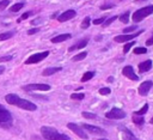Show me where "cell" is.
Returning a JSON list of instances; mask_svg holds the SVG:
<instances>
[{
	"mask_svg": "<svg viewBox=\"0 0 153 140\" xmlns=\"http://www.w3.org/2000/svg\"><path fill=\"white\" fill-rule=\"evenodd\" d=\"M5 101L11 104V105H16L20 109H24V110H27V111H35L37 109V105L30 101H26V99H23L20 98L19 96L14 95V93H8L5 96Z\"/></svg>",
	"mask_w": 153,
	"mask_h": 140,
	"instance_id": "6da1fadb",
	"label": "cell"
},
{
	"mask_svg": "<svg viewBox=\"0 0 153 140\" xmlns=\"http://www.w3.org/2000/svg\"><path fill=\"white\" fill-rule=\"evenodd\" d=\"M41 134L47 140H71L69 136H67L66 134H61L55 128L48 126H43L41 128Z\"/></svg>",
	"mask_w": 153,
	"mask_h": 140,
	"instance_id": "7a4b0ae2",
	"label": "cell"
},
{
	"mask_svg": "<svg viewBox=\"0 0 153 140\" xmlns=\"http://www.w3.org/2000/svg\"><path fill=\"white\" fill-rule=\"evenodd\" d=\"M151 13H153V5H148V6H143L141 8H139L137 11H135L131 16L133 18V22L134 23H137V22H141L143 18H146L147 16H149Z\"/></svg>",
	"mask_w": 153,
	"mask_h": 140,
	"instance_id": "3957f363",
	"label": "cell"
},
{
	"mask_svg": "<svg viewBox=\"0 0 153 140\" xmlns=\"http://www.w3.org/2000/svg\"><path fill=\"white\" fill-rule=\"evenodd\" d=\"M12 115L11 112L2 105L0 104V127L1 128H8L12 126Z\"/></svg>",
	"mask_w": 153,
	"mask_h": 140,
	"instance_id": "277c9868",
	"label": "cell"
},
{
	"mask_svg": "<svg viewBox=\"0 0 153 140\" xmlns=\"http://www.w3.org/2000/svg\"><path fill=\"white\" fill-rule=\"evenodd\" d=\"M50 53L48 51V50H45V51H42V53H36V54H32V55H30L26 60H25V65H33V63H38V62H41L42 60H44L45 57H48V55H49Z\"/></svg>",
	"mask_w": 153,
	"mask_h": 140,
	"instance_id": "5b68a950",
	"label": "cell"
},
{
	"mask_svg": "<svg viewBox=\"0 0 153 140\" xmlns=\"http://www.w3.org/2000/svg\"><path fill=\"white\" fill-rule=\"evenodd\" d=\"M24 91H26V92H31V91H48V90H50V85H48V84H27V85H24L23 87H22Z\"/></svg>",
	"mask_w": 153,
	"mask_h": 140,
	"instance_id": "8992f818",
	"label": "cell"
},
{
	"mask_svg": "<svg viewBox=\"0 0 153 140\" xmlns=\"http://www.w3.org/2000/svg\"><path fill=\"white\" fill-rule=\"evenodd\" d=\"M105 117L106 118H110V120H121V118H124L126 117V112L122 109L112 108L110 111H108L105 114Z\"/></svg>",
	"mask_w": 153,
	"mask_h": 140,
	"instance_id": "52a82bcc",
	"label": "cell"
},
{
	"mask_svg": "<svg viewBox=\"0 0 153 140\" xmlns=\"http://www.w3.org/2000/svg\"><path fill=\"white\" fill-rule=\"evenodd\" d=\"M67 127H68L73 133H75L78 136H80L81 139H87V138H88L87 134H86V132H85L80 126H78V124L69 122V123H67Z\"/></svg>",
	"mask_w": 153,
	"mask_h": 140,
	"instance_id": "ba28073f",
	"label": "cell"
},
{
	"mask_svg": "<svg viewBox=\"0 0 153 140\" xmlns=\"http://www.w3.org/2000/svg\"><path fill=\"white\" fill-rule=\"evenodd\" d=\"M142 32H143V30H139V31H136V32H134V34H130V35H126V34H123V35H118V36L115 37V42L122 43V42L130 41V39L135 38V37H137L139 35H141Z\"/></svg>",
	"mask_w": 153,
	"mask_h": 140,
	"instance_id": "9c48e42d",
	"label": "cell"
},
{
	"mask_svg": "<svg viewBox=\"0 0 153 140\" xmlns=\"http://www.w3.org/2000/svg\"><path fill=\"white\" fill-rule=\"evenodd\" d=\"M82 129L85 130H88L91 134H96V135H105V130L100 127H96V126H92V124H82L81 127Z\"/></svg>",
	"mask_w": 153,
	"mask_h": 140,
	"instance_id": "30bf717a",
	"label": "cell"
},
{
	"mask_svg": "<svg viewBox=\"0 0 153 140\" xmlns=\"http://www.w3.org/2000/svg\"><path fill=\"white\" fill-rule=\"evenodd\" d=\"M152 86H153V81H151V80L143 81V83L139 86V95H140V96H146V95L149 92V90L152 89Z\"/></svg>",
	"mask_w": 153,
	"mask_h": 140,
	"instance_id": "8fae6325",
	"label": "cell"
},
{
	"mask_svg": "<svg viewBox=\"0 0 153 140\" xmlns=\"http://www.w3.org/2000/svg\"><path fill=\"white\" fill-rule=\"evenodd\" d=\"M75 16H76V12H75L74 10H67L66 12L61 13V14L57 17V20L61 22V23H62V22H67V20L74 18Z\"/></svg>",
	"mask_w": 153,
	"mask_h": 140,
	"instance_id": "7c38bea8",
	"label": "cell"
},
{
	"mask_svg": "<svg viewBox=\"0 0 153 140\" xmlns=\"http://www.w3.org/2000/svg\"><path fill=\"white\" fill-rule=\"evenodd\" d=\"M122 73H123L124 77H127V78H129V79H131V80H135V81L139 80V77L135 74L134 68H133L131 66H126V67L122 69Z\"/></svg>",
	"mask_w": 153,
	"mask_h": 140,
	"instance_id": "4fadbf2b",
	"label": "cell"
},
{
	"mask_svg": "<svg viewBox=\"0 0 153 140\" xmlns=\"http://www.w3.org/2000/svg\"><path fill=\"white\" fill-rule=\"evenodd\" d=\"M121 132H122V139L123 140H139L128 128H122Z\"/></svg>",
	"mask_w": 153,
	"mask_h": 140,
	"instance_id": "5bb4252c",
	"label": "cell"
},
{
	"mask_svg": "<svg viewBox=\"0 0 153 140\" xmlns=\"http://www.w3.org/2000/svg\"><path fill=\"white\" fill-rule=\"evenodd\" d=\"M152 68V61L151 60H146L141 63H139V72L140 73H145L147 71H149Z\"/></svg>",
	"mask_w": 153,
	"mask_h": 140,
	"instance_id": "9a60e30c",
	"label": "cell"
},
{
	"mask_svg": "<svg viewBox=\"0 0 153 140\" xmlns=\"http://www.w3.org/2000/svg\"><path fill=\"white\" fill-rule=\"evenodd\" d=\"M71 37H72L71 34H62V35H57V36L53 37L50 41H51V43H60V42H63L66 39H69Z\"/></svg>",
	"mask_w": 153,
	"mask_h": 140,
	"instance_id": "2e32d148",
	"label": "cell"
},
{
	"mask_svg": "<svg viewBox=\"0 0 153 140\" xmlns=\"http://www.w3.org/2000/svg\"><path fill=\"white\" fill-rule=\"evenodd\" d=\"M87 43H88V39H87V38H84V39L79 41L78 43H75L74 45H71V47L68 48V50H69V51H73V50H75V49H81V48L86 47Z\"/></svg>",
	"mask_w": 153,
	"mask_h": 140,
	"instance_id": "e0dca14e",
	"label": "cell"
},
{
	"mask_svg": "<svg viewBox=\"0 0 153 140\" xmlns=\"http://www.w3.org/2000/svg\"><path fill=\"white\" fill-rule=\"evenodd\" d=\"M61 69H62V67H48V68L43 69V72H42V75H44V77H48V75H51V74H54V73H57V72H60Z\"/></svg>",
	"mask_w": 153,
	"mask_h": 140,
	"instance_id": "ac0fdd59",
	"label": "cell"
},
{
	"mask_svg": "<svg viewBox=\"0 0 153 140\" xmlns=\"http://www.w3.org/2000/svg\"><path fill=\"white\" fill-rule=\"evenodd\" d=\"M14 34H16V30H12V31H6V32H1V34H0V41H6V39L12 38Z\"/></svg>",
	"mask_w": 153,
	"mask_h": 140,
	"instance_id": "d6986e66",
	"label": "cell"
},
{
	"mask_svg": "<svg viewBox=\"0 0 153 140\" xmlns=\"http://www.w3.org/2000/svg\"><path fill=\"white\" fill-rule=\"evenodd\" d=\"M93 77H94V72H92V71L86 72V73H84V75L81 77V81H82V83H85V81H87V80L92 79Z\"/></svg>",
	"mask_w": 153,
	"mask_h": 140,
	"instance_id": "ffe728a7",
	"label": "cell"
},
{
	"mask_svg": "<svg viewBox=\"0 0 153 140\" xmlns=\"http://www.w3.org/2000/svg\"><path fill=\"white\" fill-rule=\"evenodd\" d=\"M23 6H24V2H17V4H14L13 6L10 7V11L11 12H18L19 10L23 8Z\"/></svg>",
	"mask_w": 153,
	"mask_h": 140,
	"instance_id": "44dd1931",
	"label": "cell"
},
{
	"mask_svg": "<svg viewBox=\"0 0 153 140\" xmlns=\"http://www.w3.org/2000/svg\"><path fill=\"white\" fill-rule=\"evenodd\" d=\"M133 122H134L135 124H137V126H142V124H143V122H145V120H143V117H142V116L133 115Z\"/></svg>",
	"mask_w": 153,
	"mask_h": 140,
	"instance_id": "7402d4cb",
	"label": "cell"
},
{
	"mask_svg": "<svg viewBox=\"0 0 153 140\" xmlns=\"http://www.w3.org/2000/svg\"><path fill=\"white\" fill-rule=\"evenodd\" d=\"M86 56H87V53H86V51H82V53H80V54L74 55V56L72 57V60H73V61H80V60H84Z\"/></svg>",
	"mask_w": 153,
	"mask_h": 140,
	"instance_id": "603a6c76",
	"label": "cell"
},
{
	"mask_svg": "<svg viewBox=\"0 0 153 140\" xmlns=\"http://www.w3.org/2000/svg\"><path fill=\"white\" fill-rule=\"evenodd\" d=\"M147 110H148V104H145L140 110L135 111V112H134V115H136V116H142V115H145V114L147 112Z\"/></svg>",
	"mask_w": 153,
	"mask_h": 140,
	"instance_id": "cb8c5ba5",
	"label": "cell"
},
{
	"mask_svg": "<svg viewBox=\"0 0 153 140\" xmlns=\"http://www.w3.org/2000/svg\"><path fill=\"white\" fill-rule=\"evenodd\" d=\"M147 53V49L145 47H136L134 48V54L136 55H141V54H146Z\"/></svg>",
	"mask_w": 153,
	"mask_h": 140,
	"instance_id": "d4e9b609",
	"label": "cell"
},
{
	"mask_svg": "<svg viewBox=\"0 0 153 140\" xmlns=\"http://www.w3.org/2000/svg\"><path fill=\"white\" fill-rule=\"evenodd\" d=\"M116 19H117V16H112L111 18H106V19H105V22L103 23V25H102V26H104V28H105V26H109V25H110L112 22H115Z\"/></svg>",
	"mask_w": 153,
	"mask_h": 140,
	"instance_id": "484cf974",
	"label": "cell"
},
{
	"mask_svg": "<svg viewBox=\"0 0 153 140\" xmlns=\"http://www.w3.org/2000/svg\"><path fill=\"white\" fill-rule=\"evenodd\" d=\"M90 23H91L90 17H85L84 20L81 22V29H87V28L90 26Z\"/></svg>",
	"mask_w": 153,
	"mask_h": 140,
	"instance_id": "4316f807",
	"label": "cell"
},
{
	"mask_svg": "<svg viewBox=\"0 0 153 140\" xmlns=\"http://www.w3.org/2000/svg\"><path fill=\"white\" fill-rule=\"evenodd\" d=\"M118 18H120V20H121L122 23L127 24V23H128V20H129V12H126V13L121 14V16H120Z\"/></svg>",
	"mask_w": 153,
	"mask_h": 140,
	"instance_id": "83f0119b",
	"label": "cell"
},
{
	"mask_svg": "<svg viewBox=\"0 0 153 140\" xmlns=\"http://www.w3.org/2000/svg\"><path fill=\"white\" fill-rule=\"evenodd\" d=\"M71 98L72 99H76V101H81L85 98V95L84 93H72L71 95Z\"/></svg>",
	"mask_w": 153,
	"mask_h": 140,
	"instance_id": "f1b7e54d",
	"label": "cell"
},
{
	"mask_svg": "<svg viewBox=\"0 0 153 140\" xmlns=\"http://www.w3.org/2000/svg\"><path fill=\"white\" fill-rule=\"evenodd\" d=\"M32 13H33L32 11H27V12H25V13H23V14L20 16V18L18 19V23H19V22H22V20H24V19H27V18H29V17H30V16H31Z\"/></svg>",
	"mask_w": 153,
	"mask_h": 140,
	"instance_id": "f546056e",
	"label": "cell"
},
{
	"mask_svg": "<svg viewBox=\"0 0 153 140\" xmlns=\"http://www.w3.org/2000/svg\"><path fill=\"white\" fill-rule=\"evenodd\" d=\"M134 44H136V43H135V42H128V43H127V44L123 47V53H124V54H127V53L129 51V49H130V48H131Z\"/></svg>",
	"mask_w": 153,
	"mask_h": 140,
	"instance_id": "4dcf8cb0",
	"label": "cell"
},
{
	"mask_svg": "<svg viewBox=\"0 0 153 140\" xmlns=\"http://www.w3.org/2000/svg\"><path fill=\"white\" fill-rule=\"evenodd\" d=\"M105 19H106V16H103V17H100V18H97V19H94V20H93V24H94V25H99V24H103V23L105 22Z\"/></svg>",
	"mask_w": 153,
	"mask_h": 140,
	"instance_id": "1f68e13d",
	"label": "cell"
},
{
	"mask_svg": "<svg viewBox=\"0 0 153 140\" xmlns=\"http://www.w3.org/2000/svg\"><path fill=\"white\" fill-rule=\"evenodd\" d=\"M81 115H82L84 117H86V118H91V120H94V118H97V115H94V114H91V112H86V111H84Z\"/></svg>",
	"mask_w": 153,
	"mask_h": 140,
	"instance_id": "d6a6232c",
	"label": "cell"
},
{
	"mask_svg": "<svg viewBox=\"0 0 153 140\" xmlns=\"http://www.w3.org/2000/svg\"><path fill=\"white\" fill-rule=\"evenodd\" d=\"M137 29V25H131V26H128V28H126L124 30H123V34H128V32H131V31H134V30H136Z\"/></svg>",
	"mask_w": 153,
	"mask_h": 140,
	"instance_id": "836d02e7",
	"label": "cell"
},
{
	"mask_svg": "<svg viewBox=\"0 0 153 140\" xmlns=\"http://www.w3.org/2000/svg\"><path fill=\"white\" fill-rule=\"evenodd\" d=\"M110 92H111V90H110L109 87H102V89H99V93L103 95V96H106V95H109Z\"/></svg>",
	"mask_w": 153,
	"mask_h": 140,
	"instance_id": "e575fe53",
	"label": "cell"
},
{
	"mask_svg": "<svg viewBox=\"0 0 153 140\" xmlns=\"http://www.w3.org/2000/svg\"><path fill=\"white\" fill-rule=\"evenodd\" d=\"M8 5H10V0H1L0 1V11L1 10H5Z\"/></svg>",
	"mask_w": 153,
	"mask_h": 140,
	"instance_id": "d590c367",
	"label": "cell"
},
{
	"mask_svg": "<svg viewBox=\"0 0 153 140\" xmlns=\"http://www.w3.org/2000/svg\"><path fill=\"white\" fill-rule=\"evenodd\" d=\"M13 59L12 55H5V56H0V63L1 62H6V61H11Z\"/></svg>",
	"mask_w": 153,
	"mask_h": 140,
	"instance_id": "8d00e7d4",
	"label": "cell"
},
{
	"mask_svg": "<svg viewBox=\"0 0 153 140\" xmlns=\"http://www.w3.org/2000/svg\"><path fill=\"white\" fill-rule=\"evenodd\" d=\"M39 31V28H32L30 30H27V35H33V34H37Z\"/></svg>",
	"mask_w": 153,
	"mask_h": 140,
	"instance_id": "74e56055",
	"label": "cell"
},
{
	"mask_svg": "<svg viewBox=\"0 0 153 140\" xmlns=\"http://www.w3.org/2000/svg\"><path fill=\"white\" fill-rule=\"evenodd\" d=\"M146 44H147V45H152V44H153V35L146 41Z\"/></svg>",
	"mask_w": 153,
	"mask_h": 140,
	"instance_id": "f35d334b",
	"label": "cell"
},
{
	"mask_svg": "<svg viewBox=\"0 0 153 140\" xmlns=\"http://www.w3.org/2000/svg\"><path fill=\"white\" fill-rule=\"evenodd\" d=\"M111 7H112V5H103V6H100V10H108Z\"/></svg>",
	"mask_w": 153,
	"mask_h": 140,
	"instance_id": "ab89813d",
	"label": "cell"
},
{
	"mask_svg": "<svg viewBox=\"0 0 153 140\" xmlns=\"http://www.w3.org/2000/svg\"><path fill=\"white\" fill-rule=\"evenodd\" d=\"M5 72V66H2V65H0V74H2Z\"/></svg>",
	"mask_w": 153,
	"mask_h": 140,
	"instance_id": "60d3db41",
	"label": "cell"
},
{
	"mask_svg": "<svg viewBox=\"0 0 153 140\" xmlns=\"http://www.w3.org/2000/svg\"><path fill=\"white\" fill-rule=\"evenodd\" d=\"M108 80H109V81H112V80H114V78H112V77H109V78H108Z\"/></svg>",
	"mask_w": 153,
	"mask_h": 140,
	"instance_id": "b9f144b4",
	"label": "cell"
},
{
	"mask_svg": "<svg viewBox=\"0 0 153 140\" xmlns=\"http://www.w3.org/2000/svg\"><path fill=\"white\" fill-rule=\"evenodd\" d=\"M149 122H151V123H152V124H153V117H152V118H151V121H149Z\"/></svg>",
	"mask_w": 153,
	"mask_h": 140,
	"instance_id": "7bdbcfd3",
	"label": "cell"
},
{
	"mask_svg": "<svg viewBox=\"0 0 153 140\" xmlns=\"http://www.w3.org/2000/svg\"><path fill=\"white\" fill-rule=\"evenodd\" d=\"M99 140H106V139H99Z\"/></svg>",
	"mask_w": 153,
	"mask_h": 140,
	"instance_id": "ee69618b",
	"label": "cell"
},
{
	"mask_svg": "<svg viewBox=\"0 0 153 140\" xmlns=\"http://www.w3.org/2000/svg\"><path fill=\"white\" fill-rule=\"evenodd\" d=\"M136 1H140V0H136Z\"/></svg>",
	"mask_w": 153,
	"mask_h": 140,
	"instance_id": "f6af8a7d",
	"label": "cell"
}]
</instances>
